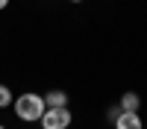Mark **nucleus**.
Instances as JSON below:
<instances>
[{
  "label": "nucleus",
  "mask_w": 147,
  "mask_h": 129,
  "mask_svg": "<svg viewBox=\"0 0 147 129\" xmlns=\"http://www.w3.org/2000/svg\"><path fill=\"white\" fill-rule=\"evenodd\" d=\"M9 6V0H0V9H6Z\"/></svg>",
  "instance_id": "nucleus-7"
},
{
  "label": "nucleus",
  "mask_w": 147,
  "mask_h": 129,
  "mask_svg": "<svg viewBox=\"0 0 147 129\" xmlns=\"http://www.w3.org/2000/svg\"><path fill=\"white\" fill-rule=\"evenodd\" d=\"M12 109H15V117H18V120H24V123H35V120H41L47 103H44V94L27 91V94H21V97H15Z\"/></svg>",
  "instance_id": "nucleus-1"
},
{
  "label": "nucleus",
  "mask_w": 147,
  "mask_h": 129,
  "mask_svg": "<svg viewBox=\"0 0 147 129\" xmlns=\"http://www.w3.org/2000/svg\"><path fill=\"white\" fill-rule=\"evenodd\" d=\"M71 120H74V114L68 112V106H65V109H44L41 129H68Z\"/></svg>",
  "instance_id": "nucleus-2"
},
{
  "label": "nucleus",
  "mask_w": 147,
  "mask_h": 129,
  "mask_svg": "<svg viewBox=\"0 0 147 129\" xmlns=\"http://www.w3.org/2000/svg\"><path fill=\"white\" fill-rule=\"evenodd\" d=\"M15 103V94H12L9 85H0V109H9V106Z\"/></svg>",
  "instance_id": "nucleus-6"
},
{
  "label": "nucleus",
  "mask_w": 147,
  "mask_h": 129,
  "mask_svg": "<svg viewBox=\"0 0 147 129\" xmlns=\"http://www.w3.org/2000/svg\"><path fill=\"white\" fill-rule=\"evenodd\" d=\"M112 126H115V129H144L138 112H121L115 120H112Z\"/></svg>",
  "instance_id": "nucleus-3"
},
{
  "label": "nucleus",
  "mask_w": 147,
  "mask_h": 129,
  "mask_svg": "<svg viewBox=\"0 0 147 129\" xmlns=\"http://www.w3.org/2000/svg\"><path fill=\"white\" fill-rule=\"evenodd\" d=\"M44 103H47V109H65L68 106V94L62 88H53V91L44 94Z\"/></svg>",
  "instance_id": "nucleus-4"
},
{
  "label": "nucleus",
  "mask_w": 147,
  "mask_h": 129,
  "mask_svg": "<svg viewBox=\"0 0 147 129\" xmlns=\"http://www.w3.org/2000/svg\"><path fill=\"white\" fill-rule=\"evenodd\" d=\"M118 109H121V112H138V109H141V97H138L136 91H127L124 97H121Z\"/></svg>",
  "instance_id": "nucleus-5"
},
{
  "label": "nucleus",
  "mask_w": 147,
  "mask_h": 129,
  "mask_svg": "<svg viewBox=\"0 0 147 129\" xmlns=\"http://www.w3.org/2000/svg\"><path fill=\"white\" fill-rule=\"evenodd\" d=\"M0 129H6V126H3V123H0Z\"/></svg>",
  "instance_id": "nucleus-9"
},
{
  "label": "nucleus",
  "mask_w": 147,
  "mask_h": 129,
  "mask_svg": "<svg viewBox=\"0 0 147 129\" xmlns=\"http://www.w3.org/2000/svg\"><path fill=\"white\" fill-rule=\"evenodd\" d=\"M71 3H82V0H71Z\"/></svg>",
  "instance_id": "nucleus-8"
}]
</instances>
